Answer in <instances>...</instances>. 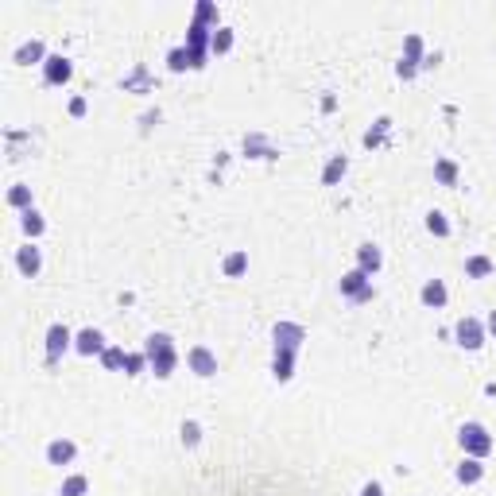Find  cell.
<instances>
[{
  "label": "cell",
  "mask_w": 496,
  "mask_h": 496,
  "mask_svg": "<svg viewBox=\"0 0 496 496\" xmlns=\"http://www.w3.org/2000/svg\"><path fill=\"white\" fill-rule=\"evenodd\" d=\"M144 353H147V372H155L159 380H167L179 365V353H175V342L171 334H152L144 342Z\"/></svg>",
  "instance_id": "cell-1"
},
{
  "label": "cell",
  "mask_w": 496,
  "mask_h": 496,
  "mask_svg": "<svg viewBox=\"0 0 496 496\" xmlns=\"http://www.w3.org/2000/svg\"><path fill=\"white\" fill-rule=\"evenodd\" d=\"M458 446L466 450V458H489L492 453V434L481 423H466L458 431Z\"/></svg>",
  "instance_id": "cell-2"
},
{
  "label": "cell",
  "mask_w": 496,
  "mask_h": 496,
  "mask_svg": "<svg viewBox=\"0 0 496 496\" xmlns=\"http://www.w3.org/2000/svg\"><path fill=\"white\" fill-rule=\"evenodd\" d=\"M213 31H218V28H205V23L190 20V28H186V51H190V59H194V70H202V66H205Z\"/></svg>",
  "instance_id": "cell-3"
},
{
  "label": "cell",
  "mask_w": 496,
  "mask_h": 496,
  "mask_svg": "<svg viewBox=\"0 0 496 496\" xmlns=\"http://www.w3.org/2000/svg\"><path fill=\"white\" fill-rule=\"evenodd\" d=\"M342 295L349 303H357V307H365V303H372V276H365L361 268H353V271H345L342 276Z\"/></svg>",
  "instance_id": "cell-4"
},
{
  "label": "cell",
  "mask_w": 496,
  "mask_h": 496,
  "mask_svg": "<svg viewBox=\"0 0 496 496\" xmlns=\"http://www.w3.org/2000/svg\"><path fill=\"white\" fill-rule=\"evenodd\" d=\"M271 342H276V349L299 353V345L307 342V329H303L299 322H276V329H271Z\"/></svg>",
  "instance_id": "cell-5"
},
{
  "label": "cell",
  "mask_w": 496,
  "mask_h": 496,
  "mask_svg": "<svg viewBox=\"0 0 496 496\" xmlns=\"http://www.w3.org/2000/svg\"><path fill=\"white\" fill-rule=\"evenodd\" d=\"M453 337H458L461 349H481L485 345V326L466 314V318H458V326H453Z\"/></svg>",
  "instance_id": "cell-6"
},
{
  "label": "cell",
  "mask_w": 496,
  "mask_h": 496,
  "mask_svg": "<svg viewBox=\"0 0 496 496\" xmlns=\"http://www.w3.org/2000/svg\"><path fill=\"white\" fill-rule=\"evenodd\" d=\"M70 342H74V337H70V329H66L62 322H55V326L47 329V365H51V368L59 365V361H62V353L70 349Z\"/></svg>",
  "instance_id": "cell-7"
},
{
  "label": "cell",
  "mask_w": 496,
  "mask_h": 496,
  "mask_svg": "<svg viewBox=\"0 0 496 496\" xmlns=\"http://www.w3.org/2000/svg\"><path fill=\"white\" fill-rule=\"evenodd\" d=\"M186 365L194 376H202V380H210V376H218V357H213L205 345H194V349H186Z\"/></svg>",
  "instance_id": "cell-8"
},
{
  "label": "cell",
  "mask_w": 496,
  "mask_h": 496,
  "mask_svg": "<svg viewBox=\"0 0 496 496\" xmlns=\"http://www.w3.org/2000/svg\"><path fill=\"white\" fill-rule=\"evenodd\" d=\"M70 74H74V66H70L66 55H47V62H43V81L47 86H66Z\"/></svg>",
  "instance_id": "cell-9"
},
{
  "label": "cell",
  "mask_w": 496,
  "mask_h": 496,
  "mask_svg": "<svg viewBox=\"0 0 496 496\" xmlns=\"http://www.w3.org/2000/svg\"><path fill=\"white\" fill-rule=\"evenodd\" d=\"M124 94H152V86H155V78H152V70H147L144 62H136L132 66V74H124Z\"/></svg>",
  "instance_id": "cell-10"
},
{
  "label": "cell",
  "mask_w": 496,
  "mask_h": 496,
  "mask_svg": "<svg viewBox=\"0 0 496 496\" xmlns=\"http://www.w3.org/2000/svg\"><path fill=\"white\" fill-rule=\"evenodd\" d=\"M74 349H78L81 357H101V353H105V334H101V329H94V326L81 329V334L74 337Z\"/></svg>",
  "instance_id": "cell-11"
},
{
  "label": "cell",
  "mask_w": 496,
  "mask_h": 496,
  "mask_svg": "<svg viewBox=\"0 0 496 496\" xmlns=\"http://www.w3.org/2000/svg\"><path fill=\"white\" fill-rule=\"evenodd\" d=\"M16 268H20L23 271V276H39V268H43V252H39V248L35 244H20V248H16Z\"/></svg>",
  "instance_id": "cell-12"
},
{
  "label": "cell",
  "mask_w": 496,
  "mask_h": 496,
  "mask_svg": "<svg viewBox=\"0 0 496 496\" xmlns=\"http://www.w3.org/2000/svg\"><path fill=\"white\" fill-rule=\"evenodd\" d=\"M244 155H252V159H279V147H271L268 136H260V132H248L244 136Z\"/></svg>",
  "instance_id": "cell-13"
},
{
  "label": "cell",
  "mask_w": 496,
  "mask_h": 496,
  "mask_svg": "<svg viewBox=\"0 0 496 496\" xmlns=\"http://www.w3.org/2000/svg\"><path fill=\"white\" fill-rule=\"evenodd\" d=\"M357 268L365 271V276H376V271L384 268V252H380L372 241H365V244L357 248Z\"/></svg>",
  "instance_id": "cell-14"
},
{
  "label": "cell",
  "mask_w": 496,
  "mask_h": 496,
  "mask_svg": "<svg viewBox=\"0 0 496 496\" xmlns=\"http://www.w3.org/2000/svg\"><path fill=\"white\" fill-rule=\"evenodd\" d=\"M74 453H78V446L70 442V438H55L51 446H47V461H51V466H70L74 461Z\"/></svg>",
  "instance_id": "cell-15"
},
{
  "label": "cell",
  "mask_w": 496,
  "mask_h": 496,
  "mask_svg": "<svg viewBox=\"0 0 496 496\" xmlns=\"http://www.w3.org/2000/svg\"><path fill=\"white\" fill-rule=\"evenodd\" d=\"M419 299H423L427 303V307H446V299H450V291H446V283H442V279H427V283H423V291H419Z\"/></svg>",
  "instance_id": "cell-16"
},
{
  "label": "cell",
  "mask_w": 496,
  "mask_h": 496,
  "mask_svg": "<svg viewBox=\"0 0 496 496\" xmlns=\"http://www.w3.org/2000/svg\"><path fill=\"white\" fill-rule=\"evenodd\" d=\"M16 62L20 66H31V62H47V47H43V39H28V43L16 51Z\"/></svg>",
  "instance_id": "cell-17"
},
{
  "label": "cell",
  "mask_w": 496,
  "mask_h": 496,
  "mask_svg": "<svg viewBox=\"0 0 496 496\" xmlns=\"http://www.w3.org/2000/svg\"><path fill=\"white\" fill-rule=\"evenodd\" d=\"M295 357H299V353L276 349V361H271V376H276V380H291V376H295Z\"/></svg>",
  "instance_id": "cell-18"
},
{
  "label": "cell",
  "mask_w": 496,
  "mask_h": 496,
  "mask_svg": "<svg viewBox=\"0 0 496 496\" xmlns=\"http://www.w3.org/2000/svg\"><path fill=\"white\" fill-rule=\"evenodd\" d=\"M345 171H349V159L345 155H329L326 171H322V186H337L345 179Z\"/></svg>",
  "instance_id": "cell-19"
},
{
  "label": "cell",
  "mask_w": 496,
  "mask_h": 496,
  "mask_svg": "<svg viewBox=\"0 0 496 496\" xmlns=\"http://www.w3.org/2000/svg\"><path fill=\"white\" fill-rule=\"evenodd\" d=\"M453 473H458L461 485H477V481L485 477V466H481V458H466L458 469H453Z\"/></svg>",
  "instance_id": "cell-20"
},
{
  "label": "cell",
  "mask_w": 496,
  "mask_h": 496,
  "mask_svg": "<svg viewBox=\"0 0 496 496\" xmlns=\"http://www.w3.org/2000/svg\"><path fill=\"white\" fill-rule=\"evenodd\" d=\"M233 43H237L233 28H225V23H221V28L213 31V39H210V55H229V51H233Z\"/></svg>",
  "instance_id": "cell-21"
},
{
  "label": "cell",
  "mask_w": 496,
  "mask_h": 496,
  "mask_svg": "<svg viewBox=\"0 0 496 496\" xmlns=\"http://www.w3.org/2000/svg\"><path fill=\"white\" fill-rule=\"evenodd\" d=\"M20 229L31 237V241H35V237H43V229H47L43 213H39V210H23V213H20Z\"/></svg>",
  "instance_id": "cell-22"
},
{
  "label": "cell",
  "mask_w": 496,
  "mask_h": 496,
  "mask_svg": "<svg viewBox=\"0 0 496 496\" xmlns=\"http://www.w3.org/2000/svg\"><path fill=\"white\" fill-rule=\"evenodd\" d=\"M492 271H496V264L489 260V256H469L466 260V276L469 279H489Z\"/></svg>",
  "instance_id": "cell-23"
},
{
  "label": "cell",
  "mask_w": 496,
  "mask_h": 496,
  "mask_svg": "<svg viewBox=\"0 0 496 496\" xmlns=\"http://www.w3.org/2000/svg\"><path fill=\"white\" fill-rule=\"evenodd\" d=\"M388 132H392V120L380 117V120L365 132V147H384V144H388Z\"/></svg>",
  "instance_id": "cell-24"
},
{
  "label": "cell",
  "mask_w": 496,
  "mask_h": 496,
  "mask_svg": "<svg viewBox=\"0 0 496 496\" xmlns=\"http://www.w3.org/2000/svg\"><path fill=\"white\" fill-rule=\"evenodd\" d=\"M434 179L442 186H458V163H453V159H438L434 163Z\"/></svg>",
  "instance_id": "cell-25"
},
{
  "label": "cell",
  "mask_w": 496,
  "mask_h": 496,
  "mask_svg": "<svg viewBox=\"0 0 496 496\" xmlns=\"http://www.w3.org/2000/svg\"><path fill=\"white\" fill-rule=\"evenodd\" d=\"M8 205H16V210H35V205H31V186L16 183L12 190H8Z\"/></svg>",
  "instance_id": "cell-26"
},
{
  "label": "cell",
  "mask_w": 496,
  "mask_h": 496,
  "mask_svg": "<svg viewBox=\"0 0 496 496\" xmlns=\"http://www.w3.org/2000/svg\"><path fill=\"white\" fill-rule=\"evenodd\" d=\"M244 268H248V256H244V252H229L225 260H221V271H225L229 279L244 276Z\"/></svg>",
  "instance_id": "cell-27"
},
{
  "label": "cell",
  "mask_w": 496,
  "mask_h": 496,
  "mask_svg": "<svg viewBox=\"0 0 496 496\" xmlns=\"http://www.w3.org/2000/svg\"><path fill=\"white\" fill-rule=\"evenodd\" d=\"M403 59H411V62L423 66V59H427V51H423V35H415V31H411V35L403 39Z\"/></svg>",
  "instance_id": "cell-28"
},
{
  "label": "cell",
  "mask_w": 496,
  "mask_h": 496,
  "mask_svg": "<svg viewBox=\"0 0 496 496\" xmlns=\"http://www.w3.org/2000/svg\"><path fill=\"white\" fill-rule=\"evenodd\" d=\"M86 492H89V477H81V473L66 477L62 489H59V496H86Z\"/></svg>",
  "instance_id": "cell-29"
},
{
  "label": "cell",
  "mask_w": 496,
  "mask_h": 496,
  "mask_svg": "<svg viewBox=\"0 0 496 496\" xmlns=\"http://www.w3.org/2000/svg\"><path fill=\"white\" fill-rule=\"evenodd\" d=\"M124 361H128V353L120 349V345H105V353H101V365L109 368V372H117L124 368Z\"/></svg>",
  "instance_id": "cell-30"
},
{
  "label": "cell",
  "mask_w": 496,
  "mask_h": 496,
  "mask_svg": "<svg viewBox=\"0 0 496 496\" xmlns=\"http://www.w3.org/2000/svg\"><path fill=\"white\" fill-rule=\"evenodd\" d=\"M167 66H171L175 74H183V70H194V59H190L186 47H175V51L167 55Z\"/></svg>",
  "instance_id": "cell-31"
},
{
  "label": "cell",
  "mask_w": 496,
  "mask_h": 496,
  "mask_svg": "<svg viewBox=\"0 0 496 496\" xmlns=\"http://www.w3.org/2000/svg\"><path fill=\"white\" fill-rule=\"evenodd\" d=\"M179 438H183V446H186V450H194V446L202 442V427H198L194 419H186V423L179 427Z\"/></svg>",
  "instance_id": "cell-32"
},
{
  "label": "cell",
  "mask_w": 496,
  "mask_h": 496,
  "mask_svg": "<svg viewBox=\"0 0 496 496\" xmlns=\"http://www.w3.org/2000/svg\"><path fill=\"white\" fill-rule=\"evenodd\" d=\"M427 229H431L434 237H450V221H446V213L431 210V213H427Z\"/></svg>",
  "instance_id": "cell-33"
},
{
  "label": "cell",
  "mask_w": 496,
  "mask_h": 496,
  "mask_svg": "<svg viewBox=\"0 0 496 496\" xmlns=\"http://www.w3.org/2000/svg\"><path fill=\"white\" fill-rule=\"evenodd\" d=\"M194 20L205 23V28H221V23H218V8H213L210 0H202V4L194 8Z\"/></svg>",
  "instance_id": "cell-34"
},
{
  "label": "cell",
  "mask_w": 496,
  "mask_h": 496,
  "mask_svg": "<svg viewBox=\"0 0 496 496\" xmlns=\"http://www.w3.org/2000/svg\"><path fill=\"white\" fill-rule=\"evenodd\" d=\"M144 368H147V353H128V361H124V372H128V376H140Z\"/></svg>",
  "instance_id": "cell-35"
},
{
  "label": "cell",
  "mask_w": 496,
  "mask_h": 496,
  "mask_svg": "<svg viewBox=\"0 0 496 496\" xmlns=\"http://www.w3.org/2000/svg\"><path fill=\"white\" fill-rule=\"evenodd\" d=\"M419 70H423V66H419V62H411V59H400V62H395V78H400V81H411Z\"/></svg>",
  "instance_id": "cell-36"
},
{
  "label": "cell",
  "mask_w": 496,
  "mask_h": 496,
  "mask_svg": "<svg viewBox=\"0 0 496 496\" xmlns=\"http://www.w3.org/2000/svg\"><path fill=\"white\" fill-rule=\"evenodd\" d=\"M66 109H70V117H86L89 101H86V97H70V105H66Z\"/></svg>",
  "instance_id": "cell-37"
},
{
  "label": "cell",
  "mask_w": 496,
  "mask_h": 496,
  "mask_svg": "<svg viewBox=\"0 0 496 496\" xmlns=\"http://www.w3.org/2000/svg\"><path fill=\"white\" fill-rule=\"evenodd\" d=\"M361 496H384V485H380V481H368L365 489H361Z\"/></svg>",
  "instance_id": "cell-38"
},
{
  "label": "cell",
  "mask_w": 496,
  "mask_h": 496,
  "mask_svg": "<svg viewBox=\"0 0 496 496\" xmlns=\"http://www.w3.org/2000/svg\"><path fill=\"white\" fill-rule=\"evenodd\" d=\"M438 59H442L438 51H434V55H427V59H423V70H434V66H438Z\"/></svg>",
  "instance_id": "cell-39"
},
{
  "label": "cell",
  "mask_w": 496,
  "mask_h": 496,
  "mask_svg": "<svg viewBox=\"0 0 496 496\" xmlns=\"http://www.w3.org/2000/svg\"><path fill=\"white\" fill-rule=\"evenodd\" d=\"M489 329H492V337H496V310L489 314Z\"/></svg>",
  "instance_id": "cell-40"
}]
</instances>
